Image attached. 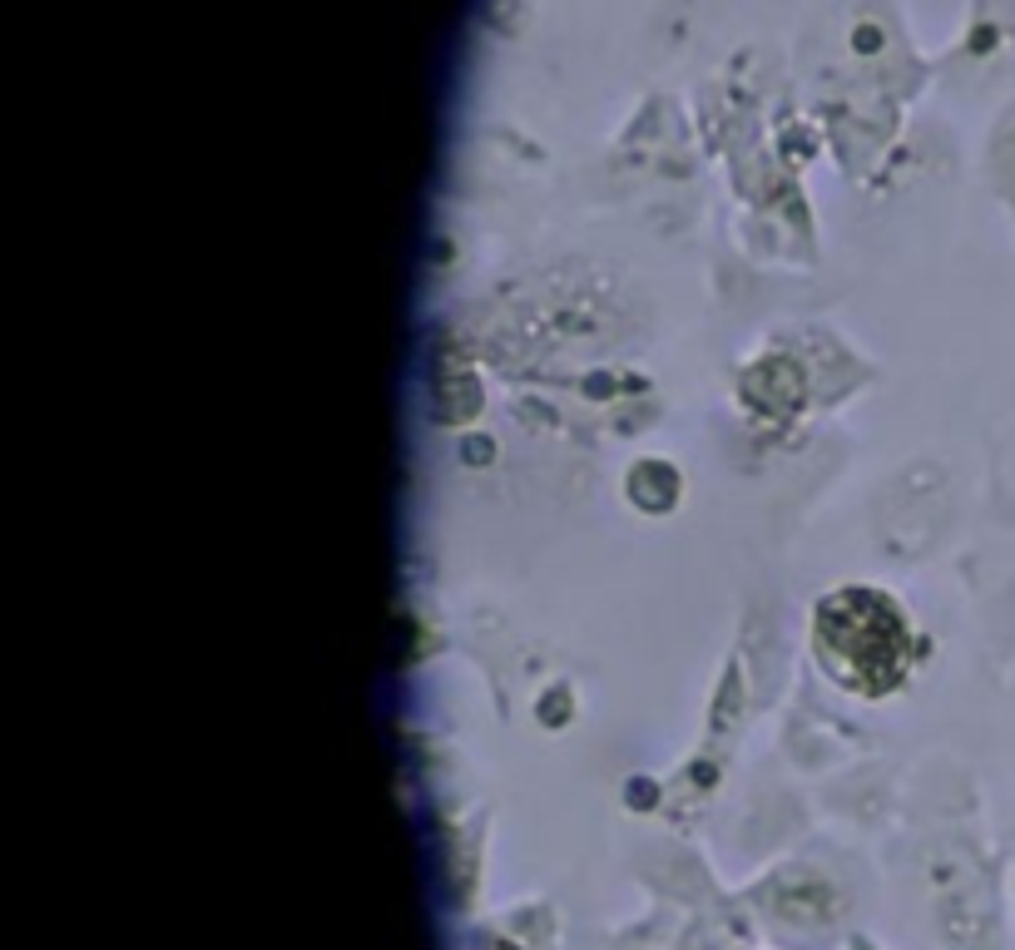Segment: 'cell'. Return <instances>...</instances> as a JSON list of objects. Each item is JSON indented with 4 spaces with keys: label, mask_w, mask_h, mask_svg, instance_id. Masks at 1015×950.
I'll use <instances>...</instances> for the list:
<instances>
[{
    "label": "cell",
    "mask_w": 1015,
    "mask_h": 950,
    "mask_svg": "<svg viewBox=\"0 0 1015 950\" xmlns=\"http://www.w3.org/2000/svg\"><path fill=\"white\" fill-rule=\"evenodd\" d=\"M813 653L837 688L886 698L912 673V619L886 589L842 584L813 609Z\"/></svg>",
    "instance_id": "obj_1"
}]
</instances>
